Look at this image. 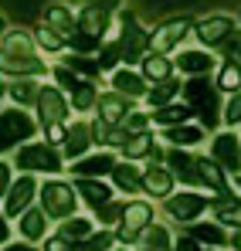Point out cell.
I'll list each match as a JSON object with an SVG mask.
<instances>
[{"label":"cell","mask_w":241,"mask_h":251,"mask_svg":"<svg viewBox=\"0 0 241 251\" xmlns=\"http://www.w3.org/2000/svg\"><path fill=\"white\" fill-rule=\"evenodd\" d=\"M217 82H211L207 75H190V82L184 85L187 105L194 109V116L201 119L204 129H217V123L224 119V109L217 105Z\"/></svg>","instance_id":"6da1fadb"},{"label":"cell","mask_w":241,"mask_h":251,"mask_svg":"<svg viewBox=\"0 0 241 251\" xmlns=\"http://www.w3.org/2000/svg\"><path fill=\"white\" fill-rule=\"evenodd\" d=\"M34 132H38V123L24 112V105L3 109L0 112V153H10V150L31 143Z\"/></svg>","instance_id":"7a4b0ae2"},{"label":"cell","mask_w":241,"mask_h":251,"mask_svg":"<svg viewBox=\"0 0 241 251\" xmlns=\"http://www.w3.org/2000/svg\"><path fill=\"white\" fill-rule=\"evenodd\" d=\"M14 167H21L24 173H61V170H68L58 146H51V143H24L17 150Z\"/></svg>","instance_id":"3957f363"},{"label":"cell","mask_w":241,"mask_h":251,"mask_svg":"<svg viewBox=\"0 0 241 251\" xmlns=\"http://www.w3.org/2000/svg\"><path fill=\"white\" fill-rule=\"evenodd\" d=\"M122 34H119V54L126 65H143V58L153 51V34L150 31H143V27H136V21H133V14L129 10H122Z\"/></svg>","instance_id":"277c9868"},{"label":"cell","mask_w":241,"mask_h":251,"mask_svg":"<svg viewBox=\"0 0 241 251\" xmlns=\"http://www.w3.org/2000/svg\"><path fill=\"white\" fill-rule=\"evenodd\" d=\"M41 207L48 217H75V207H79V190L65 180H48L38 194Z\"/></svg>","instance_id":"5b68a950"},{"label":"cell","mask_w":241,"mask_h":251,"mask_svg":"<svg viewBox=\"0 0 241 251\" xmlns=\"http://www.w3.org/2000/svg\"><path fill=\"white\" fill-rule=\"evenodd\" d=\"M150 224H153V204H150V201H129V204H126V214H122V221H119L116 238H119L122 245H129V241H136Z\"/></svg>","instance_id":"8992f818"},{"label":"cell","mask_w":241,"mask_h":251,"mask_svg":"<svg viewBox=\"0 0 241 251\" xmlns=\"http://www.w3.org/2000/svg\"><path fill=\"white\" fill-rule=\"evenodd\" d=\"M48 72V65L41 61L34 51H3L0 48V75H14V78H38Z\"/></svg>","instance_id":"52a82bcc"},{"label":"cell","mask_w":241,"mask_h":251,"mask_svg":"<svg viewBox=\"0 0 241 251\" xmlns=\"http://www.w3.org/2000/svg\"><path fill=\"white\" fill-rule=\"evenodd\" d=\"M41 194L38 180H34V173H21L14 183H10V190H7V197H3V214L7 217H21L24 210L31 207V201Z\"/></svg>","instance_id":"ba28073f"},{"label":"cell","mask_w":241,"mask_h":251,"mask_svg":"<svg viewBox=\"0 0 241 251\" xmlns=\"http://www.w3.org/2000/svg\"><path fill=\"white\" fill-rule=\"evenodd\" d=\"M38 109V123L41 126H54V123H65L68 119V99L58 85H41V95L34 102Z\"/></svg>","instance_id":"9c48e42d"},{"label":"cell","mask_w":241,"mask_h":251,"mask_svg":"<svg viewBox=\"0 0 241 251\" xmlns=\"http://www.w3.org/2000/svg\"><path fill=\"white\" fill-rule=\"evenodd\" d=\"M194 34L204 48H224V44L235 38V21L224 17V14H214V17H204L194 24Z\"/></svg>","instance_id":"30bf717a"},{"label":"cell","mask_w":241,"mask_h":251,"mask_svg":"<svg viewBox=\"0 0 241 251\" xmlns=\"http://www.w3.org/2000/svg\"><path fill=\"white\" fill-rule=\"evenodd\" d=\"M194 31V21L190 17H173V21H166L160 24L157 31H153V51H160V54H170L173 48H180L184 38Z\"/></svg>","instance_id":"8fae6325"},{"label":"cell","mask_w":241,"mask_h":251,"mask_svg":"<svg viewBox=\"0 0 241 251\" xmlns=\"http://www.w3.org/2000/svg\"><path fill=\"white\" fill-rule=\"evenodd\" d=\"M163 163L173 170V176H177L180 183H187V187H204V183H201V173H197V156H190L184 146H170Z\"/></svg>","instance_id":"7c38bea8"},{"label":"cell","mask_w":241,"mask_h":251,"mask_svg":"<svg viewBox=\"0 0 241 251\" xmlns=\"http://www.w3.org/2000/svg\"><path fill=\"white\" fill-rule=\"evenodd\" d=\"M211 156L224 170L238 173L241 170V136H235V132H217L211 139Z\"/></svg>","instance_id":"4fadbf2b"},{"label":"cell","mask_w":241,"mask_h":251,"mask_svg":"<svg viewBox=\"0 0 241 251\" xmlns=\"http://www.w3.org/2000/svg\"><path fill=\"white\" fill-rule=\"evenodd\" d=\"M207 204H211V201H207L204 194H190V190H187V194H170V197H166V214H170L173 221H194L201 210H207Z\"/></svg>","instance_id":"5bb4252c"},{"label":"cell","mask_w":241,"mask_h":251,"mask_svg":"<svg viewBox=\"0 0 241 251\" xmlns=\"http://www.w3.org/2000/svg\"><path fill=\"white\" fill-rule=\"evenodd\" d=\"M95 109H99V116H102V119H106L109 126H122V123H126V116L133 112V99L112 88V92H106V95H99V102H95Z\"/></svg>","instance_id":"9a60e30c"},{"label":"cell","mask_w":241,"mask_h":251,"mask_svg":"<svg viewBox=\"0 0 241 251\" xmlns=\"http://www.w3.org/2000/svg\"><path fill=\"white\" fill-rule=\"evenodd\" d=\"M122 156L126 160H146V163H163L166 153L157 146V139L150 132H139V136H129L126 146H122Z\"/></svg>","instance_id":"2e32d148"},{"label":"cell","mask_w":241,"mask_h":251,"mask_svg":"<svg viewBox=\"0 0 241 251\" xmlns=\"http://www.w3.org/2000/svg\"><path fill=\"white\" fill-rule=\"evenodd\" d=\"M112 88L122 92V95H129V99H146L150 78L143 72H133V65H122V68L112 72Z\"/></svg>","instance_id":"e0dca14e"},{"label":"cell","mask_w":241,"mask_h":251,"mask_svg":"<svg viewBox=\"0 0 241 251\" xmlns=\"http://www.w3.org/2000/svg\"><path fill=\"white\" fill-rule=\"evenodd\" d=\"M116 156L112 153H92V156H81V160H72V173L75 176H112V170H116Z\"/></svg>","instance_id":"ac0fdd59"},{"label":"cell","mask_w":241,"mask_h":251,"mask_svg":"<svg viewBox=\"0 0 241 251\" xmlns=\"http://www.w3.org/2000/svg\"><path fill=\"white\" fill-rule=\"evenodd\" d=\"M112 14H116V10H106V7H99L95 0H85L81 10H79V27L99 34V38H106V31H109V24H112Z\"/></svg>","instance_id":"d6986e66"},{"label":"cell","mask_w":241,"mask_h":251,"mask_svg":"<svg viewBox=\"0 0 241 251\" xmlns=\"http://www.w3.org/2000/svg\"><path fill=\"white\" fill-rule=\"evenodd\" d=\"M214 65H217V58H214L207 48L180 51V58H177V68H180L184 75H211V72H214Z\"/></svg>","instance_id":"ffe728a7"},{"label":"cell","mask_w":241,"mask_h":251,"mask_svg":"<svg viewBox=\"0 0 241 251\" xmlns=\"http://www.w3.org/2000/svg\"><path fill=\"white\" fill-rule=\"evenodd\" d=\"M173 183H177V176H173L170 167L150 163V167L143 170V190L153 194V197H170V194H173Z\"/></svg>","instance_id":"44dd1931"},{"label":"cell","mask_w":241,"mask_h":251,"mask_svg":"<svg viewBox=\"0 0 241 251\" xmlns=\"http://www.w3.org/2000/svg\"><path fill=\"white\" fill-rule=\"evenodd\" d=\"M197 173H201V183L207 190H214V194H231V187H228V170L221 167L214 156H197Z\"/></svg>","instance_id":"7402d4cb"},{"label":"cell","mask_w":241,"mask_h":251,"mask_svg":"<svg viewBox=\"0 0 241 251\" xmlns=\"http://www.w3.org/2000/svg\"><path fill=\"white\" fill-rule=\"evenodd\" d=\"M92 143H95V139H92V126L88 123H72L68 126V139H65L61 153H65L68 160H81V156L88 153Z\"/></svg>","instance_id":"603a6c76"},{"label":"cell","mask_w":241,"mask_h":251,"mask_svg":"<svg viewBox=\"0 0 241 251\" xmlns=\"http://www.w3.org/2000/svg\"><path fill=\"white\" fill-rule=\"evenodd\" d=\"M75 190H79V197L92 210L102 207L106 201H112V187H106V183L95 180V176H75Z\"/></svg>","instance_id":"cb8c5ba5"},{"label":"cell","mask_w":241,"mask_h":251,"mask_svg":"<svg viewBox=\"0 0 241 251\" xmlns=\"http://www.w3.org/2000/svg\"><path fill=\"white\" fill-rule=\"evenodd\" d=\"M204 126H194V123H180V126H166L163 129V139H170V146H184V150H190V146H197L204 143Z\"/></svg>","instance_id":"d4e9b609"},{"label":"cell","mask_w":241,"mask_h":251,"mask_svg":"<svg viewBox=\"0 0 241 251\" xmlns=\"http://www.w3.org/2000/svg\"><path fill=\"white\" fill-rule=\"evenodd\" d=\"M214 221L228 224V227H241V201H235L231 194H217V201H211Z\"/></svg>","instance_id":"484cf974"},{"label":"cell","mask_w":241,"mask_h":251,"mask_svg":"<svg viewBox=\"0 0 241 251\" xmlns=\"http://www.w3.org/2000/svg\"><path fill=\"white\" fill-rule=\"evenodd\" d=\"M44 24H51L58 34H72V31H79V14H72L65 3H51L48 10H44Z\"/></svg>","instance_id":"4316f807"},{"label":"cell","mask_w":241,"mask_h":251,"mask_svg":"<svg viewBox=\"0 0 241 251\" xmlns=\"http://www.w3.org/2000/svg\"><path fill=\"white\" fill-rule=\"evenodd\" d=\"M173 68H177V61H170L160 51H150V54L143 58V68H139V72H143L150 82H166V78H173Z\"/></svg>","instance_id":"83f0119b"},{"label":"cell","mask_w":241,"mask_h":251,"mask_svg":"<svg viewBox=\"0 0 241 251\" xmlns=\"http://www.w3.org/2000/svg\"><path fill=\"white\" fill-rule=\"evenodd\" d=\"M112 183H116V190L136 194V190H143V170L133 167V160L116 163V170H112Z\"/></svg>","instance_id":"f1b7e54d"},{"label":"cell","mask_w":241,"mask_h":251,"mask_svg":"<svg viewBox=\"0 0 241 251\" xmlns=\"http://www.w3.org/2000/svg\"><path fill=\"white\" fill-rule=\"evenodd\" d=\"M194 119V109L184 102V105H177V102H170V105H160V109H153V123L157 126H180V123H190Z\"/></svg>","instance_id":"f546056e"},{"label":"cell","mask_w":241,"mask_h":251,"mask_svg":"<svg viewBox=\"0 0 241 251\" xmlns=\"http://www.w3.org/2000/svg\"><path fill=\"white\" fill-rule=\"evenodd\" d=\"M217 88L221 92H228V95H235V92H241V61L238 58H224L221 61V68H217Z\"/></svg>","instance_id":"4dcf8cb0"},{"label":"cell","mask_w":241,"mask_h":251,"mask_svg":"<svg viewBox=\"0 0 241 251\" xmlns=\"http://www.w3.org/2000/svg\"><path fill=\"white\" fill-rule=\"evenodd\" d=\"M177 95H180V82H177V78L153 82V85H150V92H146V105H150V109H160V105H170Z\"/></svg>","instance_id":"1f68e13d"},{"label":"cell","mask_w":241,"mask_h":251,"mask_svg":"<svg viewBox=\"0 0 241 251\" xmlns=\"http://www.w3.org/2000/svg\"><path fill=\"white\" fill-rule=\"evenodd\" d=\"M68 95H72V109H75V112H88V109L99 102V88H95V78H81V82L75 85Z\"/></svg>","instance_id":"d6a6232c"},{"label":"cell","mask_w":241,"mask_h":251,"mask_svg":"<svg viewBox=\"0 0 241 251\" xmlns=\"http://www.w3.org/2000/svg\"><path fill=\"white\" fill-rule=\"evenodd\" d=\"M48 214H44V207L34 210V207H27L24 214H21V234L27 238V241H38V238H44V227H48V221H44Z\"/></svg>","instance_id":"836d02e7"},{"label":"cell","mask_w":241,"mask_h":251,"mask_svg":"<svg viewBox=\"0 0 241 251\" xmlns=\"http://www.w3.org/2000/svg\"><path fill=\"white\" fill-rule=\"evenodd\" d=\"M7 95L17 102V105H34L41 95V85L34 78H14V85L7 88Z\"/></svg>","instance_id":"e575fe53"},{"label":"cell","mask_w":241,"mask_h":251,"mask_svg":"<svg viewBox=\"0 0 241 251\" xmlns=\"http://www.w3.org/2000/svg\"><path fill=\"white\" fill-rule=\"evenodd\" d=\"M68 48L79 51V54H99L102 51V38L92 34V31H85V27H79V31L68 34Z\"/></svg>","instance_id":"d590c367"},{"label":"cell","mask_w":241,"mask_h":251,"mask_svg":"<svg viewBox=\"0 0 241 251\" xmlns=\"http://www.w3.org/2000/svg\"><path fill=\"white\" fill-rule=\"evenodd\" d=\"M190 238H197L201 245H224V241H231L224 234V224H194L190 227Z\"/></svg>","instance_id":"8d00e7d4"},{"label":"cell","mask_w":241,"mask_h":251,"mask_svg":"<svg viewBox=\"0 0 241 251\" xmlns=\"http://www.w3.org/2000/svg\"><path fill=\"white\" fill-rule=\"evenodd\" d=\"M34 41H38L44 51H51V54H54V51H61V48L68 44V38H65V34H58L51 24H41L38 31H34Z\"/></svg>","instance_id":"74e56055"},{"label":"cell","mask_w":241,"mask_h":251,"mask_svg":"<svg viewBox=\"0 0 241 251\" xmlns=\"http://www.w3.org/2000/svg\"><path fill=\"white\" fill-rule=\"evenodd\" d=\"M68 68H75L81 78H99V75H102V65H99V58L92 61L88 54H79V51L68 58Z\"/></svg>","instance_id":"f35d334b"},{"label":"cell","mask_w":241,"mask_h":251,"mask_svg":"<svg viewBox=\"0 0 241 251\" xmlns=\"http://www.w3.org/2000/svg\"><path fill=\"white\" fill-rule=\"evenodd\" d=\"M61 234L72 238V241H85V238H92V221L88 217H68L61 224Z\"/></svg>","instance_id":"ab89813d"},{"label":"cell","mask_w":241,"mask_h":251,"mask_svg":"<svg viewBox=\"0 0 241 251\" xmlns=\"http://www.w3.org/2000/svg\"><path fill=\"white\" fill-rule=\"evenodd\" d=\"M139 238H143V245H146V248H157V251L170 248V231H166V227H160V224H150Z\"/></svg>","instance_id":"60d3db41"},{"label":"cell","mask_w":241,"mask_h":251,"mask_svg":"<svg viewBox=\"0 0 241 251\" xmlns=\"http://www.w3.org/2000/svg\"><path fill=\"white\" fill-rule=\"evenodd\" d=\"M122 214H126V204H122V201H106L102 207H95V217H99V224H119Z\"/></svg>","instance_id":"b9f144b4"},{"label":"cell","mask_w":241,"mask_h":251,"mask_svg":"<svg viewBox=\"0 0 241 251\" xmlns=\"http://www.w3.org/2000/svg\"><path fill=\"white\" fill-rule=\"evenodd\" d=\"M150 123H153V112H139V109H133V112L126 116L122 129H126L129 136H139V132H146V129H150Z\"/></svg>","instance_id":"7bdbcfd3"},{"label":"cell","mask_w":241,"mask_h":251,"mask_svg":"<svg viewBox=\"0 0 241 251\" xmlns=\"http://www.w3.org/2000/svg\"><path fill=\"white\" fill-rule=\"evenodd\" d=\"M51 78H54V85H58L61 92H72V88L81 82L79 72H75V68H68V65H58V68H51Z\"/></svg>","instance_id":"ee69618b"},{"label":"cell","mask_w":241,"mask_h":251,"mask_svg":"<svg viewBox=\"0 0 241 251\" xmlns=\"http://www.w3.org/2000/svg\"><path fill=\"white\" fill-rule=\"evenodd\" d=\"M116 241V234H109V231H99V234H92V238H85L79 245V251H106L109 245Z\"/></svg>","instance_id":"f6af8a7d"},{"label":"cell","mask_w":241,"mask_h":251,"mask_svg":"<svg viewBox=\"0 0 241 251\" xmlns=\"http://www.w3.org/2000/svg\"><path fill=\"white\" fill-rule=\"evenodd\" d=\"M224 123L228 126H241V92H235L224 105Z\"/></svg>","instance_id":"bcb514c9"},{"label":"cell","mask_w":241,"mask_h":251,"mask_svg":"<svg viewBox=\"0 0 241 251\" xmlns=\"http://www.w3.org/2000/svg\"><path fill=\"white\" fill-rule=\"evenodd\" d=\"M44 132H48V143H51V146H58V150H61V146H65V139H68V126H65V123L44 126Z\"/></svg>","instance_id":"7dc6e473"},{"label":"cell","mask_w":241,"mask_h":251,"mask_svg":"<svg viewBox=\"0 0 241 251\" xmlns=\"http://www.w3.org/2000/svg\"><path fill=\"white\" fill-rule=\"evenodd\" d=\"M44 251H79V245L72 238H65V234H54V238H48Z\"/></svg>","instance_id":"c3c4849f"},{"label":"cell","mask_w":241,"mask_h":251,"mask_svg":"<svg viewBox=\"0 0 241 251\" xmlns=\"http://www.w3.org/2000/svg\"><path fill=\"white\" fill-rule=\"evenodd\" d=\"M10 183H14V163H3L0 160V197H7Z\"/></svg>","instance_id":"681fc988"},{"label":"cell","mask_w":241,"mask_h":251,"mask_svg":"<svg viewBox=\"0 0 241 251\" xmlns=\"http://www.w3.org/2000/svg\"><path fill=\"white\" fill-rule=\"evenodd\" d=\"M173 251H201V241H197V238H180V241L173 245Z\"/></svg>","instance_id":"f907efd6"},{"label":"cell","mask_w":241,"mask_h":251,"mask_svg":"<svg viewBox=\"0 0 241 251\" xmlns=\"http://www.w3.org/2000/svg\"><path fill=\"white\" fill-rule=\"evenodd\" d=\"M3 217H7V214H0V245L10 238V227H7V221H3Z\"/></svg>","instance_id":"816d5d0a"},{"label":"cell","mask_w":241,"mask_h":251,"mask_svg":"<svg viewBox=\"0 0 241 251\" xmlns=\"http://www.w3.org/2000/svg\"><path fill=\"white\" fill-rule=\"evenodd\" d=\"M231 248L241 251V227H235V234H231Z\"/></svg>","instance_id":"f5cc1de1"},{"label":"cell","mask_w":241,"mask_h":251,"mask_svg":"<svg viewBox=\"0 0 241 251\" xmlns=\"http://www.w3.org/2000/svg\"><path fill=\"white\" fill-rule=\"evenodd\" d=\"M3 251H34L31 245H10V248H3Z\"/></svg>","instance_id":"db71d44e"},{"label":"cell","mask_w":241,"mask_h":251,"mask_svg":"<svg viewBox=\"0 0 241 251\" xmlns=\"http://www.w3.org/2000/svg\"><path fill=\"white\" fill-rule=\"evenodd\" d=\"M3 34H7V24H3V17H0V41H3Z\"/></svg>","instance_id":"11a10c76"},{"label":"cell","mask_w":241,"mask_h":251,"mask_svg":"<svg viewBox=\"0 0 241 251\" xmlns=\"http://www.w3.org/2000/svg\"><path fill=\"white\" fill-rule=\"evenodd\" d=\"M7 88H10V85H3V78H0V99L7 95Z\"/></svg>","instance_id":"9f6ffc18"},{"label":"cell","mask_w":241,"mask_h":251,"mask_svg":"<svg viewBox=\"0 0 241 251\" xmlns=\"http://www.w3.org/2000/svg\"><path fill=\"white\" fill-rule=\"evenodd\" d=\"M146 251H157V248H146Z\"/></svg>","instance_id":"6f0895ef"},{"label":"cell","mask_w":241,"mask_h":251,"mask_svg":"<svg viewBox=\"0 0 241 251\" xmlns=\"http://www.w3.org/2000/svg\"><path fill=\"white\" fill-rule=\"evenodd\" d=\"M238 187H241V176H238Z\"/></svg>","instance_id":"680465c9"}]
</instances>
